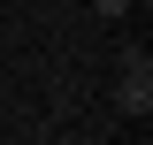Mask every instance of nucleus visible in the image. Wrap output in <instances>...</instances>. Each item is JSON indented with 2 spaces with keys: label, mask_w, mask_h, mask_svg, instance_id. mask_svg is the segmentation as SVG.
<instances>
[{
  "label": "nucleus",
  "mask_w": 153,
  "mask_h": 145,
  "mask_svg": "<svg viewBox=\"0 0 153 145\" xmlns=\"http://www.w3.org/2000/svg\"><path fill=\"white\" fill-rule=\"evenodd\" d=\"M92 8H100V16H130V0H92Z\"/></svg>",
  "instance_id": "f03ea898"
},
{
  "label": "nucleus",
  "mask_w": 153,
  "mask_h": 145,
  "mask_svg": "<svg viewBox=\"0 0 153 145\" xmlns=\"http://www.w3.org/2000/svg\"><path fill=\"white\" fill-rule=\"evenodd\" d=\"M115 107H123V115H146V107H153V61L138 54V46L123 54V84H115Z\"/></svg>",
  "instance_id": "f257e3e1"
}]
</instances>
